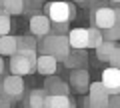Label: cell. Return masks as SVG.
Listing matches in <instances>:
<instances>
[{"label":"cell","instance_id":"cell-1","mask_svg":"<svg viewBox=\"0 0 120 108\" xmlns=\"http://www.w3.org/2000/svg\"><path fill=\"white\" fill-rule=\"evenodd\" d=\"M40 50H42V54L54 56L58 62H64L66 58H68V54L72 52L70 42H68V34H56V32H50L48 36L42 38Z\"/></svg>","mask_w":120,"mask_h":108},{"label":"cell","instance_id":"cell-2","mask_svg":"<svg viewBox=\"0 0 120 108\" xmlns=\"http://www.w3.org/2000/svg\"><path fill=\"white\" fill-rule=\"evenodd\" d=\"M36 62H38L36 52H16L14 56H10L8 66L14 76H28V74L36 72Z\"/></svg>","mask_w":120,"mask_h":108},{"label":"cell","instance_id":"cell-3","mask_svg":"<svg viewBox=\"0 0 120 108\" xmlns=\"http://www.w3.org/2000/svg\"><path fill=\"white\" fill-rule=\"evenodd\" d=\"M46 16L50 18L52 24H62V22H70L76 16V10L72 4L62 2V0H54L50 4H46Z\"/></svg>","mask_w":120,"mask_h":108},{"label":"cell","instance_id":"cell-4","mask_svg":"<svg viewBox=\"0 0 120 108\" xmlns=\"http://www.w3.org/2000/svg\"><path fill=\"white\" fill-rule=\"evenodd\" d=\"M108 100H110V94L106 92V88H104V84L100 80L90 84L86 108H108Z\"/></svg>","mask_w":120,"mask_h":108},{"label":"cell","instance_id":"cell-5","mask_svg":"<svg viewBox=\"0 0 120 108\" xmlns=\"http://www.w3.org/2000/svg\"><path fill=\"white\" fill-rule=\"evenodd\" d=\"M92 24L98 30H108V28L116 26L114 8L112 6H96V8H92Z\"/></svg>","mask_w":120,"mask_h":108},{"label":"cell","instance_id":"cell-6","mask_svg":"<svg viewBox=\"0 0 120 108\" xmlns=\"http://www.w3.org/2000/svg\"><path fill=\"white\" fill-rule=\"evenodd\" d=\"M0 94L6 96L8 100H18L24 94V80H22V76H14V74L6 76L2 80V84H0Z\"/></svg>","mask_w":120,"mask_h":108},{"label":"cell","instance_id":"cell-7","mask_svg":"<svg viewBox=\"0 0 120 108\" xmlns=\"http://www.w3.org/2000/svg\"><path fill=\"white\" fill-rule=\"evenodd\" d=\"M30 32L38 38H44L52 32V22L46 14H32L30 16Z\"/></svg>","mask_w":120,"mask_h":108},{"label":"cell","instance_id":"cell-8","mask_svg":"<svg viewBox=\"0 0 120 108\" xmlns=\"http://www.w3.org/2000/svg\"><path fill=\"white\" fill-rule=\"evenodd\" d=\"M100 82L104 84L108 94H120V70L118 68H104L102 72V78H100Z\"/></svg>","mask_w":120,"mask_h":108},{"label":"cell","instance_id":"cell-9","mask_svg":"<svg viewBox=\"0 0 120 108\" xmlns=\"http://www.w3.org/2000/svg\"><path fill=\"white\" fill-rule=\"evenodd\" d=\"M70 84H72V88L76 92H88L90 84H92V80H90V72L86 68H76L70 72Z\"/></svg>","mask_w":120,"mask_h":108},{"label":"cell","instance_id":"cell-10","mask_svg":"<svg viewBox=\"0 0 120 108\" xmlns=\"http://www.w3.org/2000/svg\"><path fill=\"white\" fill-rule=\"evenodd\" d=\"M44 90L50 96H68L70 94V86L58 76H48L44 82Z\"/></svg>","mask_w":120,"mask_h":108},{"label":"cell","instance_id":"cell-11","mask_svg":"<svg viewBox=\"0 0 120 108\" xmlns=\"http://www.w3.org/2000/svg\"><path fill=\"white\" fill-rule=\"evenodd\" d=\"M56 70H58V60L50 54H40L38 62H36V72H40L42 76H54Z\"/></svg>","mask_w":120,"mask_h":108},{"label":"cell","instance_id":"cell-12","mask_svg":"<svg viewBox=\"0 0 120 108\" xmlns=\"http://www.w3.org/2000/svg\"><path fill=\"white\" fill-rule=\"evenodd\" d=\"M68 42L70 48H74V50L88 48V28H72L68 32Z\"/></svg>","mask_w":120,"mask_h":108},{"label":"cell","instance_id":"cell-13","mask_svg":"<svg viewBox=\"0 0 120 108\" xmlns=\"http://www.w3.org/2000/svg\"><path fill=\"white\" fill-rule=\"evenodd\" d=\"M18 52V38L16 36H0V56H14Z\"/></svg>","mask_w":120,"mask_h":108},{"label":"cell","instance_id":"cell-14","mask_svg":"<svg viewBox=\"0 0 120 108\" xmlns=\"http://www.w3.org/2000/svg\"><path fill=\"white\" fill-rule=\"evenodd\" d=\"M44 108H76V104L70 100V96H46Z\"/></svg>","mask_w":120,"mask_h":108},{"label":"cell","instance_id":"cell-15","mask_svg":"<svg viewBox=\"0 0 120 108\" xmlns=\"http://www.w3.org/2000/svg\"><path fill=\"white\" fill-rule=\"evenodd\" d=\"M46 90L44 88H34L28 94V108H44L46 104Z\"/></svg>","mask_w":120,"mask_h":108},{"label":"cell","instance_id":"cell-16","mask_svg":"<svg viewBox=\"0 0 120 108\" xmlns=\"http://www.w3.org/2000/svg\"><path fill=\"white\" fill-rule=\"evenodd\" d=\"M0 8L6 10L10 16H16V14L24 12V0H0Z\"/></svg>","mask_w":120,"mask_h":108},{"label":"cell","instance_id":"cell-17","mask_svg":"<svg viewBox=\"0 0 120 108\" xmlns=\"http://www.w3.org/2000/svg\"><path fill=\"white\" fill-rule=\"evenodd\" d=\"M114 50H116V42H108V40H104V42L96 48V58L102 60V62H108Z\"/></svg>","mask_w":120,"mask_h":108},{"label":"cell","instance_id":"cell-18","mask_svg":"<svg viewBox=\"0 0 120 108\" xmlns=\"http://www.w3.org/2000/svg\"><path fill=\"white\" fill-rule=\"evenodd\" d=\"M104 42V36H102V30H98V28H88V48H98L100 44Z\"/></svg>","mask_w":120,"mask_h":108},{"label":"cell","instance_id":"cell-19","mask_svg":"<svg viewBox=\"0 0 120 108\" xmlns=\"http://www.w3.org/2000/svg\"><path fill=\"white\" fill-rule=\"evenodd\" d=\"M18 38V52H36V40L32 36H16Z\"/></svg>","mask_w":120,"mask_h":108},{"label":"cell","instance_id":"cell-20","mask_svg":"<svg viewBox=\"0 0 120 108\" xmlns=\"http://www.w3.org/2000/svg\"><path fill=\"white\" fill-rule=\"evenodd\" d=\"M10 28H12V22H10V14L6 10L0 8V36L10 34Z\"/></svg>","mask_w":120,"mask_h":108},{"label":"cell","instance_id":"cell-21","mask_svg":"<svg viewBox=\"0 0 120 108\" xmlns=\"http://www.w3.org/2000/svg\"><path fill=\"white\" fill-rule=\"evenodd\" d=\"M82 60H84V56L82 54H76V52H70L68 54V58L64 60V64L68 66V68H80V64H82Z\"/></svg>","mask_w":120,"mask_h":108},{"label":"cell","instance_id":"cell-22","mask_svg":"<svg viewBox=\"0 0 120 108\" xmlns=\"http://www.w3.org/2000/svg\"><path fill=\"white\" fill-rule=\"evenodd\" d=\"M102 36H104V40H108V42L120 40V26H112V28H108V30H102Z\"/></svg>","mask_w":120,"mask_h":108},{"label":"cell","instance_id":"cell-23","mask_svg":"<svg viewBox=\"0 0 120 108\" xmlns=\"http://www.w3.org/2000/svg\"><path fill=\"white\" fill-rule=\"evenodd\" d=\"M108 64L112 66V68H118L120 70V48L116 46V50L112 52V56H110V60H108Z\"/></svg>","mask_w":120,"mask_h":108},{"label":"cell","instance_id":"cell-24","mask_svg":"<svg viewBox=\"0 0 120 108\" xmlns=\"http://www.w3.org/2000/svg\"><path fill=\"white\" fill-rule=\"evenodd\" d=\"M52 32L56 34H68V22H62V24H52Z\"/></svg>","mask_w":120,"mask_h":108},{"label":"cell","instance_id":"cell-25","mask_svg":"<svg viewBox=\"0 0 120 108\" xmlns=\"http://www.w3.org/2000/svg\"><path fill=\"white\" fill-rule=\"evenodd\" d=\"M108 108H120V94H112L108 100Z\"/></svg>","mask_w":120,"mask_h":108},{"label":"cell","instance_id":"cell-26","mask_svg":"<svg viewBox=\"0 0 120 108\" xmlns=\"http://www.w3.org/2000/svg\"><path fill=\"white\" fill-rule=\"evenodd\" d=\"M0 108H10V100L0 94Z\"/></svg>","mask_w":120,"mask_h":108},{"label":"cell","instance_id":"cell-27","mask_svg":"<svg viewBox=\"0 0 120 108\" xmlns=\"http://www.w3.org/2000/svg\"><path fill=\"white\" fill-rule=\"evenodd\" d=\"M114 18H116V26H120V6L114 8Z\"/></svg>","mask_w":120,"mask_h":108},{"label":"cell","instance_id":"cell-28","mask_svg":"<svg viewBox=\"0 0 120 108\" xmlns=\"http://www.w3.org/2000/svg\"><path fill=\"white\" fill-rule=\"evenodd\" d=\"M2 72H4V58L0 56V74H2Z\"/></svg>","mask_w":120,"mask_h":108},{"label":"cell","instance_id":"cell-29","mask_svg":"<svg viewBox=\"0 0 120 108\" xmlns=\"http://www.w3.org/2000/svg\"><path fill=\"white\" fill-rule=\"evenodd\" d=\"M74 2H80V4H82V2H88V0H74Z\"/></svg>","mask_w":120,"mask_h":108},{"label":"cell","instance_id":"cell-30","mask_svg":"<svg viewBox=\"0 0 120 108\" xmlns=\"http://www.w3.org/2000/svg\"><path fill=\"white\" fill-rule=\"evenodd\" d=\"M110 2H116V4H120V0H110Z\"/></svg>","mask_w":120,"mask_h":108},{"label":"cell","instance_id":"cell-31","mask_svg":"<svg viewBox=\"0 0 120 108\" xmlns=\"http://www.w3.org/2000/svg\"><path fill=\"white\" fill-rule=\"evenodd\" d=\"M38 2H44V0H38Z\"/></svg>","mask_w":120,"mask_h":108}]
</instances>
